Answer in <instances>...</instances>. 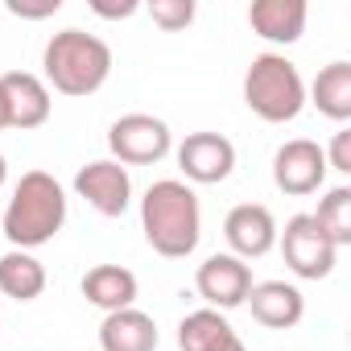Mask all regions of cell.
Listing matches in <instances>:
<instances>
[{"label":"cell","mask_w":351,"mask_h":351,"mask_svg":"<svg viewBox=\"0 0 351 351\" xmlns=\"http://www.w3.org/2000/svg\"><path fill=\"white\" fill-rule=\"evenodd\" d=\"M141 232L149 248L165 261H182L199 248L203 240V207L199 195L178 182V178H161L145 191L141 199Z\"/></svg>","instance_id":"obj_1"},{"label":"cell","mask_w":351,"mask_h":351,"mask_svg":"<svg viewBox=\"0 0 351 351\" xmlns=\"http://www.w3.org/2000/svg\"><path fill=\"white\" fill-rule=\"evenodd\" d=\"M0 223H5V240L13 248L34 252V248L50 244L62 232V223H66V191L58 186L54 173L29 169L13 186V199H9Z\"/></svg>","instance_id":"obj_2"},{"label":"cell","mask_w":351,"mask_h":351,"mask_svg":"<svg viewBox=\"0 0 351 351\" xmlns=\"http://www.w3.org/2000/svg\"><path fill=\"white\" fill-rule=\"evenodd\" d=\"M42 71H46V87H54L58 95H95L108 75H112V46L95 34L83 29H62L46 42L42 50Z\"/></svg>","instance_id":"obj_3"},{"label":"cell","mask_w":351,"mask_h":351,"mask_svg":"<svg viewBox=\"0 0 351 351\" xmlns=\"http://www.w3.org/2000/svg\"><path fill=\"white\" fill-rule=\"evenodd\" d=\"M244 104L265 124H289V120H298L302 108H306L302 71L285 54H277V50L256 54L248 62V75H244Z\"/></svg>","instance_id":"obj_4"},{"label":"cell","mask_w":351,"mask_h":351,"mask_svg":"<svg viewBox=\"0 0 351 351\" xmlns=\"http://www.w3.org/2000/svg\"><path fill=\"white\" fill-rule=\"evenodd\" d=\"M108 149H112V161H120L124 169L128 165H153V161H161L173 149V132H169V124L161 116L128 112V116L112 120Z\"/></svg>","instance_id":"obj_5"},{"label":"cell","mask_w":351,"mask_h":351,"mask_svg":"<svg viewBox=\"0 0 351 351\" xmlns=\"http://www.w3.org/2000/svg\"><path fill=\"white\" fill-rule=\"evenodd\" d=\"M277 248H281L289 273L302 277V281H322V277L335 273V256H339V248L314 228L310 215H293V219H285V232H277Z\"/></svg>","instance_id":"obj_6"},{"label":"cell","mask_w":351,"mask_h":351,"mask_svg":"<svg viewBox=\"0 0 351 351\" xmlns=\"http://www.w3.org/2000/svg\"><path fill=\"white\" fill-rule=\"evenodd\" d=\"M75 195L91 211H99L104 219H120L132 207V178H128V169L120 161L99 157V161H87L75 173Z\"/></svg>","instance_id":"obj_7"},{"label":"cell","mask_w":351,"mask_h":351,"mask_svg":"<svg viewBox=\"0 0 351 351\" xmlns=\"http://www.w3.org/2000/svg\"><path fill=\"white\" fill-rule=\"evenodd\" d=\"M273 182H277V191H285V195H293V199H306V195L322 191V182H326L322 145L310 141V136L285 141V145L273 153Z\"/></svg>","instance_id":"obj_8"},{"label":"cell","mask_w":351,"mask_h":351,"mask_svg":"<svg viewBox=\"0 0 351 351\" xmlns=\"http://www.w3.org/2000/svg\"><path fill=\"white\" fill-rule=\"evenodd\" d=\"M195 289H199V298L207 302V310L228 314V310H236V306L248 302L252 269H248V261H240V256H232V252H215V256H207V261L199 265Z\"/></svg>","instance_id":"obj_9"},{"label":"cell","mask_w":351,"mask_h":351,"mask_svg":"<svg viewBox=\"0 0 351 351\" xmlns=\"http://www.w3.org/2000/svg\"><path fill=\"white\" fill-rule=\"evenodd\" d=\"M178 169L186 173V186H215L228 182L232 169H236V145L223 132H191L178 145Z\"/></svg>","instance_id":"obj_10"},{"label":"cell","mask_w":351,"mask_h":351,"mask_svg":"<svg viewBox=\"0 0 351 351\" xmlns=\"http://www.w3.org/2000/svg\"><path fill=\"white\" fill-rule=\"evenodd\" d=\"M277 232L281 228H277V219L265 203H240L223 219V240H228L232 256H240V261H261L265 252H273Z\"/></svg>","instance_id":"obj_11"},{"label":"cell","mask_w":351,"mask_h":351,"mask_svg":"<svg viewBox=\"0 0 351 351\" xmlns=\"http://www.w3.org/2000/svg\"><path fill=\"white\" fill-rule=\"evenodd\" d=\"M0 87H5V99H9V128H42L50 120V87L29 75V71H9V75H0Z\"/></svg>","instance_id":"obj_12"},{"label":"cell","mask_w":351,"mask_h":351,"mask_svg":"<svg viewBox=\"0 0 351 351\" xmlns=\"http://www.w3.org/2000/svg\"><path fill=\"white\" fill-rule=\"evenodd\" d=\"M248 310H252V318H256L261 326H269V330H289V326L302 322L306 298H302V289L289 285V281H252V289H248Z\"/></svg>","instance_id":"obj_13"},{"label":"cell","mask_w":351,"mask_h":351,"mask_svg":"<svg viewBox=\"0 0 351 351\" xmlns=\"http://www.w3.org/2000/svg\"><path fill=\"white\" fill-rule=\"evenodd\" d=\"M306 0H252L248 5V25L256 38L273 46H293L306 34Z\"/></svg>","instance_id":"obj_14"},{"label":"cell","mask_w":351,"mask_h":351,"mask_svg":"<svg viewBox=\"0 0 351 351\" xmlns=\"http://www.w3.org/2000/svg\"><path fill=\"white\" fill-rule=\"evenodd\" d=\"M99 351H157V322L128 306L116 314H104L99 322Z\"/></svg>","instance_id":"obj_15"},{"label":"cell","mask_w":351,"mask_h":351,"mask_svg":"<svg viewBox=\"0 0 351 351\" xmlns=\"http://www.w3.org/2000/svg\"><path fill=\"white\" fill-rule=\"evenodd\" d=\"M136 273L124 269V265H95L83 273V298L91 306H99L104 314H116V310H128L136 302Z\"/></svg>","instance_id":"obj_16"},{"label":"cell","mask_w":351,"mask_h":351,"mask_svg":"<svg viewBox=\"0 0 351 351\" xmlns=\"http://www.w3.org/2000/svg\"><path fill=\"white\" fill-rule=\"evenodd\" d=\"M306 99L335 124H347L351 120V62H330L318 71V79L310 83Z\"/></svg>","instance_id":"obj_17"},{"label":"cell","mask_w":351,"mask_h":351,"mask_svg":"<svg viewBox=\"0 0 351 351\" xmlns=\"http://www.w3.org/2000/svg\"><path fill=\"white\" fill-rule=\"evenodd\" d=\"M240 335L232 330V322H228V314H219V310H191L182 322H178V347L182 351H223V347H232Z\"/></svg>","instance_id":"obj_18"},{"label":"cell","mask_w":351,"mask_h":351,"mask_svg":"<svg viewBox=\"0 0 351 351\" xmlns=\"http://www.w3.org/2000/svg\"><path fill=\"white\" fill-rule=\"evenodd\" d=\"M46 289V265L34 252L9 248L0 256V293L13 298V302H34Z\"/></svg>","instance_id":"obj_19"},{"label":"cell","mask_w":351,"mask_h":351,"mask_svg":"<svg viewBox=\"0 0 351 351\" xmlns=\"http://www.w3.org/2000/svg\"><path fill=\"white\" fill-rule=\"evenodd\" d=\"M310 219L335 248H347L351 244V186H330L318 199V211H310Z\"/></svg>","instance_id":"obj_20"},{"label":"cell","mask_w":351,"mask_h":351,"mask_svg":"<svg viewBox=\"0 0 351 351\" xmlns=\"http://www.w3.org/2000/svg\"><path fill=\"white\" fill-rule=\"evenodd\" d=\"M149 17L165 34H178L195 21V0H149Z\"/></svg>","instance_id":"obj_21"},{"label":"cell","mask_w":351,"mask_h":351,"mask_svg":"<svg viewBox=\"0 0 351 351\" xmlns=\"http://www.w3.org/2000/svg\"><path fill=\"white\" fill-rule=\"evenodd\" d=\"M326 157V169H339V173H351V128H339L330 149H322Z\"/></svg>","instance_id":"obj_22"},{"label":"cell","mask_w":351,"mask_h":351,"mask_svg":"<svg viewBox=\"0 0 351 351\" xmlns=\"http://www.w3.org/2000/svg\"><path fill=\"white\" fill-rule=\"evenodd\" d=\"M5 9L13 17H25V21H42V17H54L62 9V0H9Z\"/></svg>","instance_id":"obj_23"},{"label":"cell","mask_w":351,"mask_h":351,"mask_svg":"<svg viewBox=\"0 0 351 351\" xmlns=\"http://www.w3.org/2000/svg\"><path fill=\"white\" fill-rule=\"evenodd\" d=\"M91 13L104 17V21H120V17L141 13V5H136V0H91Z\"/></svg>","instance_id":"obj_24"},{"label":"cell","mask_w":351,"mask_h":351,"mask_svg":"<svg viewBox=\"0 0 351 351\" xmlns=\"http://www.w3.org/2000/svg\"><path fill=\"white\" fill-rule=\"evenodd\" d=\"M0 128H9V99H5V87H0Z\"/></svg>","instance_id":"obj_25"},{"label":"cell","mask_w":351,"mask_h":351,"mask_svg":"<svg viewBox=\"0 0 351 351\" xmlns=\"http://www.w3.org/2000/svg\"><path fill=\"white\" fill-rule=\"evenodd\" d=\"M9 182V161H5V153H0V186Z\"/></svg>","instance_id":"obj_26"},{"label":"cell","mask_w":351,"mask_h":351,"mask_svg":"<svg viewBox=\"0 0 351 351\" xmlns=\"http://www.w3.org/2000/svg\"><path fill=\"white\" fill-rule=\"evenodd\" d=\"M223 351H248V347H244V343L236 339V343H232V347H223Z\"/></svg>","instance_id":"obj_27"}]
</instances>
